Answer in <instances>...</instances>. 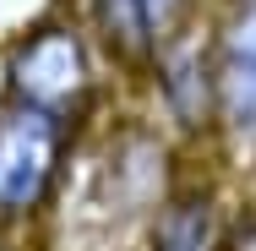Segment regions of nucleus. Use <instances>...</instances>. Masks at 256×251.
<instances>
[{
    "label": "nucleus",
    "instance_id": "nucleus-5",
    "mask_svg": "<svg viewBox=\"0 0 256 251\" xmlns=\"http://www.w3.org/2000/svg\"><path fill=\"white\" fill-rule=\"evenodd\" d=\"M224 235H229V224H224L218 191L212 186H180L153 213L148 251H224Z\"/></svg>",
    "mask_w": 256,
    "mask_h": 251
},
{
    "label": "nucleus",
    "instance_id": "nucleus-4",
    "mask_svg": "<svg viewBox=\"0 0 256 251\" xmlns=\"http://www.w3.org/2000/svg\"><path fill=\"white\" fill-rule=\"evenodd\" d=\"M218 44V131L256 142V6H229L212 28Z\"/></svg>",
    "mask_w": 256,
    "mask_h": 251
},
{
    "label": "nucleus",
    "instance_id": "nucleus-2",
    "mask_svg": "<svg viewBox=\"0 0 256 251\" xmlns=\"http://www.w3.org/2000/svg\"><path fill=\"white\" fill-rule=\"evenodd\" d=\"M71 126L22 99H0V218H33L60 186Z\"/></svg>",
    "mask_w": 256,
    "mask_h": 251
},
{
    "label": "nucleus",
    "instance_id": "nucleus-1",
    "mask_svg": "<svg viewBox=\"0 0 256 251\" xmlns=\"http://www.w3.org/2000/svg\"><path fill=\"white\" fill-rule=\"evenodd\" d=\"M93 93H98L93 50L76 22H38L6 50V99H22L76 126Z\"/></svg>",
    "mask_w": 256,
    "mask_h": 251
},
{
    "label": "nucleus",
    "instance_id": "nucleus-8",
    "mask_svg": "<svg viewBox=\"0 0 256 251\" xmlns=\"http://www.w3.org/2000/svg\"><path fill=\"white\" fill-rule=\"evenodd\" d=\"M224 6H256V0H224Z\"/></svg>",
    "mask_w": 256,
    "mask_h": 251
},
{
    "label": "nucleus",
    "instance_id": "nucleus-7",
    "mask_svg": "<svg viewBox=\"0 0 256 251\" xmlns=\"http://www.w3.org/2000/svg\"><path fill=\"white\" fill-rule=\"evenodd\" d=\"M224 251H256V207H246V213L229 224V235H224Z\"/></svg>",
    "mask_w": 256,
    "mask_h": 251
},
{
    "label": "nucleus",
    "instance_id": "nucleus-6",
    "mask_svg": "<svg viewBox=\"0 0 256 251\" xmlns=\"http://www.w3.org/2000/svg\"><path fill=\"white\" fill-rule=\"evenodd\" d=\"M88 11H93V28H98L104 50L114 55L120 66H131V71H153L158 60V33H153V17H148V6L142 0H88Z\"/></svg>",
    "mask_w": 256,
    "mask_h": 251
},
{
    "label": "nucleus",
    "instance_id": "nucleus-3",
    "mask_svg": "<svg viewBox=\"0 0 256 251\" xmlns=\"http://www.w3.org/2000/svg\"><path fill=\"white\" fill-rule=\"evenodd\" d=\"M153 88L164 115L180 131H191V137L218 131V44H212V33H202L196 22L186 33H174L153 60Z\"/></svg>",
    "mask_w": 256,
    "mask_h": 251
}]
</instances>
